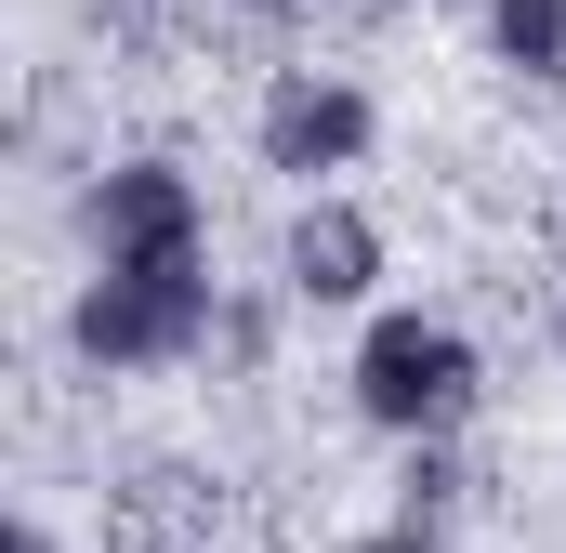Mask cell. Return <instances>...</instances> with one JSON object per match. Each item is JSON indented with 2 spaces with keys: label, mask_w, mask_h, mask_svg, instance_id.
Listing matches in <instances>:
<instances>
[{
  "label": "cell",
  "mask_w": 566,
  "mask_h": 553,
  "mask_svg": "<svg viewBox=\"0 0 566 553\" xmlns=\"http://www.w3.org/2000/svg\"><path fill=\"white\" fill-rule=\"evenodd\" d=\"M264 330H277V316H264V303H224V330H211V343H224V356H238V369H251V356H264Z\"/></svg>",
  "instance_id": "8"
},
{
  "label": "cell",
  "mask_w": 566,
  "mask_h": 553,
  "mask_svg": "<svg viewBox=\"0 0 566 553\" xmlns=\"http://www.w3.org/2000/svg\"><path fill=\"white\" fill-rule=\"evenodd\" d=\"M356 409L382 421L396 448H434V435H461L474 421V396H488V369H474V343L448 330V316H422V303H382L369 330H356Z\"/></svg>",
  "instance_id": "1"
},
{
  "label": "cell",
  "mask_w": 566,
  "mask_h": 553,
  "mask_svg": "<svg viewBox=\"0 0 566 553\" xmlns=\"http://www.w3.org/2000/svg\"><path fill=\"white\" fill-rule=\"evenodd\" d=\"M224 330V303H211V264H158V276H93L80 303H66V343H80V369H171V356H198Z\"/></svg>",
  "instance_id": "2"
},
{
  "label": "cell",
  "mask_w": 566,
  "mask_h": 553,
  "mask_svg": "<svg viewBox=\"0 0 566 553\" xmlns=\"http://www.w3.org/2000/svg\"><path fill=\"white\" fill-rule=\"evenodd\" d=\"M93 251H106L119 276L211 264V211H198V185H185L171 158H119V171L93 185Z\"/></svg>",
  "instance_id": "3"
},
{
  "label": "cell",
  "mask_w": 566,
  "mask_h": 553,
  "mask_svg": "<svg viewBox=\"0 0 566 553\" xmlns=\"http://www.w3.org/2000/svg\"><path fill=\"white\" fill-rule=\"evenodd\" d=\"M488 53L514 80H554L566 66V0H488Z\"/></svg>",
  "instance_id": "6"
},
{
  "label": "cell",
  "mask_w": 566,
  "mask_h": 553,
  "mask_svg": "<svg viewBox=\"0 0 566 553\" xmlns=\"http://www.w3.org/2000/svg\"><path fill=\"white\" fill-rule=\"evenodd\" d=\"M461 488H474V474H461V448H448V435L409 448V461H396V528H448V514H461Z\"/></svg>",
  "instance_id": "7"
},
{
  "label": "cell",
  "mask_w": 566,
  "mask_h": 553,
  "mask_svg": "<svg viewBox=\"0 0 566 553\" xmlns=\"http://www.w3.org/2000/svg\"><path fill=\"white\" fill-rule=\"evenodd\" d=\"M356 553H448V541H434V528H369Z\"/></svg>",
  "instance_id": "9"
},
{
  "label": "cell",
  "mask_w": 566,
  "mask_h": 553,
  "mask_svg": "<svg viewBox=\"0 0 566 553\" xmlns=\"http://www.w3.org/2000/svg\"><path fill=\"white\" fill-rule=\"evenodd\" d=\"M13 553H53V528H40V514H13Z\"/></svg>",
  "instance_id": "10"
},
{
  "label": "cell",
  "mask_w": 566,
  "mask_h": 553,
  "mask_svg": "<svg viewBox=\"0 0 566 553\" xmlns=\"http://www.w3.org/2000/svg\"><path fill=\"white\" fill-rule=\"evenodd\" d=\"M554 330H566V316H554Z\"/></svg>",
  "instance_id": "12"
},
{
  "label": "cell",
  "mask_w": 566,
  "mask_h": 553,
  "mask_svg": "<svg viewBox=\"0 0 566 553\" xmlns=\"http://www.w3.org/2000/svg\"><path fill=\"white\" fill-rule=\"evenodd\" d=\"M264 13H290V0H264Z\"/></svg>",
  "instance_id": "11"
},
{
  "label": "cell",
  "mask_w": 566,
  "mask_h": 553,
  "mask_svg": "<svg viewBox=\"0 0 566 553\" xmlns=\"http://www.w3.org/2000/svg\"><path fill=\"white\" fill-rule=\"evenodd\" d=\"M251 133H264V171L316 185V171H356L382 119H369V93H356L343 66H277V80H264V119H251Z\"/></svg>",
  "instance_id": "4"
},
{
  "label": "cell",
  "mask_w": 566,
  "mask_h": 553,
  "mask_svg": "<svg viewBox=\"0 0 566 553\" xmlns=\"http://www.w3.org/2000/svg\"><path fill=\"white\" fill-rule=\"evenodd\" d=\"M277 276H290V303H369V290H382V225H369L356 198H303Z\"/></svg>",
  "instance_id": "5"
}]
</instances>
